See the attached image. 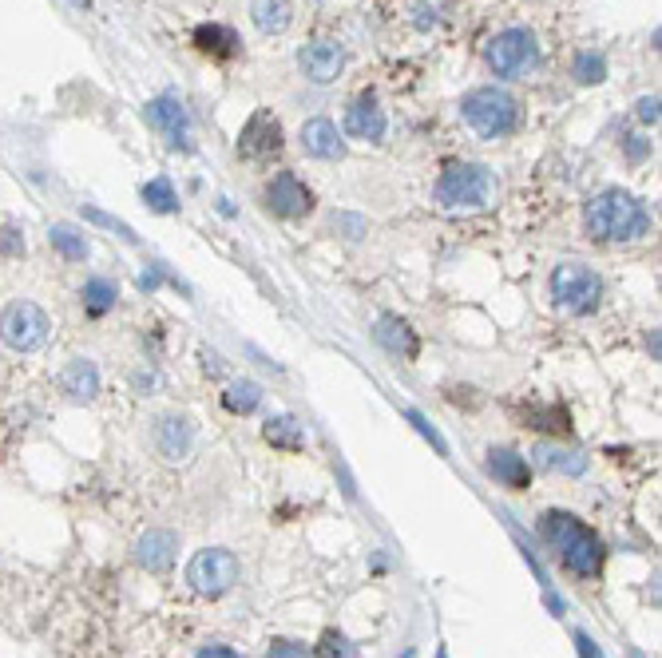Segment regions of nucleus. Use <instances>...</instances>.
Returning a JSON list of instances; mask_svg holds the SVG:
<instances>
[{
    "mask_svg": "<svg viewBox=\"0 0 662 658\" xmlns=\"http://www.w3.org/2000/svg\"><path fill=\"white\" fill-rule=\"evenodd\" d=\"M484 472H488L500 488H512V492H524V488L532 484V464H528V456H520L516 448H488Z\"/></svg>",
    "mask_w": 662,
    "mask_h": 658,
    "instance_id": "nucleus-15",
    "label": "nucleus"
},
{
    "mask_svg": "<svg viewBox=\"0 0 662 658\" xmlns=\"http://www.w3.org/2000/svg\"><path fill=\"white\" fill-rule=\"evenodd\" d=\"M298 139H302V151H306L310 159H341V155H345V139H341L337 123L326 119V115L306 119Z\"/></svg>",
    "mask_w": 662,
    "mask_h": 658,
    "instance_id": "nucleus-16",
    "label": "nucleus"
},
{
    "mask_svg": "<svg viewBox=\"0 0 662 658\" xmlns=\"http://www.w3.org/2000/svg\"><path fill=\"white\" fill-rule=\"evenodd\" d=\"M405 421H413V429H417V433H421V437L429 440V444H433V448H437V452H441V456H448V444H444V437H441V433H437V429H433V425H429V421H425V413H417V409H405Z\"/></svg>",
    "mask_w": 662,
    "mask_h": 658,
    "instance_id": "nucleus-32",
    "label": "nucleus"
},
{
    "mask_svg": "<svg viewBox=\"0 0 662 658\" xmlns=\"http://www.w3.org/2000/svg\"><path fill=\"white\" fill-rule=\"evenodd\" d=\"M318 658H357V651L349 647V639H345V635L326 631V635H322V643H318Z\"/></svg>",
    "mask_w": 662,
    "mask_h": 658,
    "instance_id": "nucleus-31",
    "label": "nucleus"
},
{
    "mask_svg": "<svg viewBox=\"0 0 662 658\" xmlns=\"http://www.w3.org/2000/svg\"><path fill=\"white\" fill-rule=\"evenodd\" d=\"M242 567H238V555L226 548H203L191 555L187 563V583L195 595L203 599H222L226 591H234Z\"/></svg>",
    "mask_w": 662,
    "mask_h": 658,
    "instance_id": "nucleus-8",
    "label": "nucleus"
},
{
    "mask_svg": "<svg viewBox=\"0 0 662 658\" xmlns=\"http://www.w3.org/2000/svg\"><path fill=\"white\" fill-rule=\"evenodd\" d=\"M250 20L258 24V32L278 36V32L290 28L294 12H290V0H254V4H250Z\"/></svg>",
    "mask_w": 662,
    "mask_h": 658,
    "instance_id": "nucleus-24",
    "label": "nucleus"
},
{
    "mask_svg": "<svg viewBox=\"0 0 662 658\" xmlns=\"http://www.w3.org/2000/svg\"><path fill=\"white\" fill-rule=\"evenodd\" d=\"M266 440H270L274 448L298 452V448L306 444V433H302V425H298L294 417H270V421H266Z\"/></svg>",
    "mask_w": 662,
    "mask_h": 658,
    "instance_id": "nucleus-26",
    "label": "nucleus"
},
{
    "mask_svg": "<svg viewBox=\"0 0 662 658\" xmlns=\"http://www.w3.org/2000/svg\"><path fill=\"white\" fill-rule=\"evenodd\" d=\"M575 647H579V658H603L599 643H595L587 631H575Z\"/></svg>",
    "mask_w": 662,
    "mask_h": 658,
    "instance_id": "nucleus-37",
    "label": "nucleus"
},
{
    "mask_svg": "<svg viewBox=\"0 0 662 658\" xmlns=\"http://www.w3.org/2000/svg\"><path fill=\"white\" fill-rule=\"evenodd\" d=\"M623 147H627V159H631V163H643V159H647V151H651V143H647V139H639V135H627V139H623Z\"/></svg>",
    "mask_w": 662,
    "mask_h": 658,
    "instance_id": "nucleus-36",
    "label": "nucleus"
},
{
    "mask_svg": "<svg viewBox=\"0 0 662 658\" xmlns=\"http://www.w3.org/2000/svg\"><path fill=\"white\" fill-rule=\"evenodd\" d=\"M536 464L540 468H548V472H559V476H583L587 472V456H579V452H571V448H559V444H536Z\"/></svg>",
    "mask_w": 662,
    "mask_h": 658,
    "instance_id": "nucleus-22",
    "label": "nucleus"
},
{
    "mask_svg": "<svg viewBox=\"0 0 662 658\" xmlns=\"http://www.w3.org/2000/svg\"><path fill=\"white\" fill-rule=\"evenodd\" d=\"M528 421H536L532 429H544V433H571V425H567V413L563 409H555V405H548V409H528Z\"/></svg>",
    "mask_w": 662,
    "mask_h": 658,
    "instance_id": "nucleus-29",
    "label": "nucleus"
},
{
    "mask_svg": "<svg viewBox=\"0 0 662 658\" xmlns=\"http://www.w3.org/2000/svg\"><path fill=\"white\" fill-rule=\"evenodd\" d=\"M175 555H179V536L175 532H167V528H151L147 536H139V544H135V563L143 567V571H167L171 563H175Z\"/></svg>",
    "mask_w": 662,
    "mask_h": 658,
    "instance_id": "nucleus-17",
    "label": "nucleus"
},
{
    "mask_svg": "<svg viewBox=\"0 0 662 658\" xmlns=\"http://www.w3.org/2000/svg\"><path fill=\"white\" fill-rule=\"evenodd\" d=\"M540 532H544V540L552 544L555 555H559V563H563L571 575L595 579V575L603 571L607 548H603V540H599L579 516H571V512H544Z\"/></svg>",
    "mask_w": 662,
    "mask_h": 658,
    "instance_id": "nucleus-1",
    "label": "nucleus"
},
{
    "mask_svg": "<svg viewBox=\"0 0 662 658\" xmlns=\"http://www.w3.org/2000/svg\"><path fill=\"white\" fill-rule=\"evenodd\" d=\"M139 195H143V203H147L155 215H175V211H179V195H175L171 179H151V183L139 187Z\"/></svg>",
    "mask_w": 662,
    "mask_h": 658,
    "instance_id": "nucleus-28",
    "label": "nucleus"
},
{
    "mask_svg": "<svg viewBox=\"0 0 662 658\" xmlns=\"http://www.w3.org/2000/svg\"><path fill=\"white\" fill-rule=\"evenodd\" d=\"M115 302H119V286H115L111 278H88V282L80 286V306H84V314H92V318L111 314Z\"/></svg>",
    "mask_w": 662,
    "mask_h": 658,
    "instance_id": "nucleus-23",
    "label": "nucleus"
},
{
    "mask_svg": "<svg viewBox=\"0 0 662 658\" xmlns=\"http://www.w3.org/2000/svg\"><path fill=\"white\" fill-rule=\"evenodd\" d=\"M635 115H639V123H659V96H643L635 104Z\"/></svg>",
    "mask_w": 662,
    "mask_h": 658,
    "instance_id": "nucleus-35",
    "label": "nucleus"
},
{
    "mask_svg": "<svg viewBox=\"0 0 662 658\" xmlns=\"http://www.w3.org/2000/svg\"><path fill=\"white\" fill-rule=\"evenodd\" d=\"M48 242H52V250H56L64 262H88V254H92L88 234H84L76 222H52Z\"/></svg>",
    "mask_w": 662,
    "mask_h": 658,
    "instance_id": "nucleus-21",
    "label": "nucleus"
},
{
    "mask_svg": "<svg viewBox=\"0 0 662 658\" xmlns=\"http://www.w3.org/2000/svg\"><path fill=\"white\" fill-rule=\"evenodd\" d=\"M405 658H417V655H413V651H405Z\"/></svg>",
    "mask_w": 662,
    "mask_h": 658,
    "instance_id": "nucleus-41",
    "label": "nucleus"
},
{
    "mask_svg": "<svg viewBox=\"0 0 662 658\" xmlns=\"http://www.w3.org/2000/svg\"><path fill=\"white\" fill-rule=\"evenodd\" d=\"M484 60L500 80H528L532 72H540L544 52H540V40L532 28H504L488 40Z\"/></svg>",
    "mask_w": 662,
    "mask_h": 658,
    "instance_id": "nucleus-5",
    "label": "nucleus"
},
{
    "mask_svg": "<svg viewBox=\"0 0 662 658\" xmlns=\"http://www.w3.org/2000/svg\"><path fill=\"white\" fill-rule=\"evenodd\" d=\"M143 119L167 139L171 151H191V147H195L191 115H187V108H183L179 96H155V100L143 108Z\"/></svg>",
    "mask_w": 662,
    "mask_h": 658,
    "instance_id": "nucleus-9",
    "label": "nucleus"
},
{
    "mask_svg": "<svg viewBox=\"0 0 662 658\" xmlns=\"http://www.w3.org/2000/svg\"><path fill=\"white\" fill-rule=\"evenodd\" d=\"M155 452L167 460V464H183L187 456H191V448H195V425L187 421V417H179V413H163L159 421H155Z\"/></svg>",
    "mask_w": 662,
    "mask_h": 658,
    "instance_id": "nucleus-12",
    "label": "nucleus"
},
{
    "mask_svg": "<svg viewBox=\"0 0 662 658\" xmlns=\"http://www.w3.org/2000/svg\"><path fill=\"white\" fill-rule=\"evenodd\" d=\"M48 333H52V318L36 306V302H8L4 314H0V341L12 349V353H36L48 345Z\"/></svg>",
    "mask_w": 662,
    "mask_h": 658,
    "instance_id": "nucleus-7",
    "label": "nucleus"
},
{
    "mask_svg": "<svg viewBox=\"0 0 662 658\" xmlns=\"http://www.w3.org/2000/svg\"><path fill=\"white\" fill-rule=\"evenodd\" d=\"M282 151V123L270 111H254L238 135V155L250 163H266Z\"/></svg>",
    "mask_w": 662,
    "mask_h": 658,
    "instance_id": "nucleus-11",
    "label": "nucleus"
},
{
    "mask_svg": "<svg viewBox=\"0 0 662 658\" xmlns=\"http://www.w3.org/2000/svg\"><path fill=\"white\" fill-rule=\"evenodd\" d=\"M60 389L72 401H80V405L96 401L100 397V369H96V361L92 357H72L64 365V373H60Z\"/></svg>",
    "mask_w": 662,
    "mask_h": 658,
    "instance_id": "nucleus-18",
    "label": "nucleus"
},
{
    "mask_svg": "<svg viewBox=\"0 0 662 658\" xmlns=\"http://www.w3.org/2000/svg\"><path fill=\"white\" fill-rule=\"evenodd\" d=\"M84 219L96 222V226H104V230H111V234H119L123 242H139V234H135L127 222L111 219V215H104V211H100V207H92V203H84Z\"/></svg>",
    "mask_w": 662,
    "mask_h": 658,
    "instance_id": "nucleus-30",
    "label": "nucleus"
},
{
    "mask_svg": "<svg viewBox=\"0 0 662 658\" xmlns=\"http://www.w3.org/2000/svg\"><path fill=\"white\" fill-rule=\"evenodd\" d=\"M262 203H266V211H270L274 219H302V215L314 211V195H310V187H306L294 171H278V175L266 183Z\"/></svg>",
    "mask_w": 662,
    "mask_h": 658,
    "instance_id": "nucleus-10",
    "label": "nucleus"
},
{
    "mask_svg": "<svg viewBox=\"0 0 662 658\" xmlns=\"http://www.w3.org/2000/svg\"><path fill=\"white\" fill-rule=\"evenodd\" d=\"M266 658H306V647L302 643H290V639H278V643H270Z\"/></svg>",
    "mask_w": 662,
    "mask_h": 658,
    "instance_id": "nucleus-34",
    "label": "nucleus"
},
{
    "mask_svg": "<svg viewBox=\"0 0 662 658\" xmlns=\"http://www.w3.org/2000/svg\"><path fill=\"white\" fill-rule=\"evenodd\" d=\"M222 405H226V413H234V417H246V413H254L258 405H262V385L258 381H230L226 385V393H222Z\"/></svg>",
    "mask_w": 662,
    "mask_h": 658,
    "instance_id": "nucleus-25",
    "label": "nucleus"
},
{
    "mask_svg": "<svg viewBox=\"0 0 662 658\" xmlns=\"http://www.w3.org/2000/svg\"><path fill=\"white\" fill-rule=\"evenodd\" d=\"M139 290H147V294H151V290H159V270H155V266L139 274Z\"/></svg>",
    "mask_w": 662,
    "mask_h": 658,
    "instance_id": "nucleus-40",
    "label": "nucleus"
},
{
    "mask_svg": "<svg viewBox=\"0 0 662 658\" xmlns=\"http://www.w3.org/2000/svg\"><path fill=\"white\" fill-rule=\"evenodd\" d=\"M635 658H643V655H635Z\"/></svg>",
    "mask_w": 662,
    "mask_h": 658,
    "instance_id": "nucleus-42",
    "label": "nucleus"
},
{
    "mask_svg": "<svg viewBox=\"0 0 662 658\" xmlns=\"http://www.w3.org/2000/svg\"><path fill=\"white\" fill-rule=\"evenodd\" d=\"M571 76H575V84H603L607 80V56L603 52H591V48L575 52Z\"/></svg>",
    "mask_w": 662,
    "mask_h": 658,
    "instance_id": "nucleus-27",
    "label": "nucleus"
},
{
    "mask_svg": "<svg viewBox=\"0 0 662 658\" xmlns=\"http://www.w3.org/2000/svg\"><path fill=\"white\" fill-rule=\"evenodd\" d=\"M333 230H349V238H361L365 234V222L353 219V215H333Z\"/></svg>",
    "mask_w": 662,
    "mask_h": 658,
    "instance_id": "nucleus-38",
    "label": "nucleus"
},
{
    "mask_svg": "<svg viewBox=\"0 0 662 658\" xmlns=\"http://www.w3.org/2000/svg\"><path fill=\"white\" fill-rule=\"evenodd\" d=\"M20 254H24V230L0 226V258H20Z\"/></svg>",
    "mask_w": 662,
    "mask_h": 658,
    "instance_id": "nucleus-33",
    "label": "nucleus"
},
{
    "mask_svg": "<svg viewBox=\"0 0 662 658\" xmlns=\"http://www.w3.org/2000/svg\"><path fill=\"white\" fill-rule=\"evenodd\" d=\"M373 337H377L393 357L413 361V357L421 353V337H417V329L409 326V322H401L397 314H381L377 326H373Z\"/></svg>",
    "mask_w": 662,
    "mask_h": 658,
    "instance_id": "nucleus-19",
    "label": "nucleus"
},
{
    "mask_svg": "<svg viewBox=\"0 0 662 658\" xmlns=\"http://www.w3.org/2000/svg\"><path fill=\"white\" fill-rule=\"evenodd\" d=\"M548 290H552L555 306L567 310V314H575V318L595 314L599 302H603V278L591 266H583V262H559L552 270Z\"/></svg>",
    "mask_w": 662,
    "mask_h": 658,
    "instance_id": "nucleus-6",
    "label": "nucleus"
},
{
    "mask_svg": "<svg viewBox=\"0 0 662 658\" xmlns=\"http://www.w3.org/2000/svg\"><path fill=\"white\" fill-rule=\"evenodd\" d=\"M298 68L310 84H333L345 68V52H341L337 40H314L298 52Z\"/></svg>",
    "mask_w": 662,
    "mask_h": 658,
    "instance_id": "nucleus-13",
    "label": "nucleus"
},
{
    "mask_svg": "<svg viewBox=\"0 0 662 658\" xmlns=\"http://www.w3.org/2000/svg\"><path fill=\"white\" fill-rule=\"evenodd\" d=\"M389 131V119L385 108L377 104V96H357L349 111H345V135L349 139H361V143H381Z\"/></svg>",
    "mask_w": 662,
    "mask_h": 658,
    "instance_id": "nucleus-14",
    "label": "nucleus"
},
{
    "mask_svg": "<svg viewBox=\"0 0 662 658\" xmlns=\"http://www.w3.org/2000/svg\"><path fill=\"white\" fill-rule=\"evenodd\" d=\"M583 226L599 242H639L651 230V215H647V207L631 191L611 187V191H603V195H595L587 203Z\"/></svg>",
    "mask_w": 662,
    "mask_h": 658,
    "instance_id": "nucleus-2",
    "label": "nucleus"
},
{
    "mask_svg": "<svg viewBox=\"0 0 662 658\" xmlns=\"http://www.w3.org/2000/svg\"><path fill=\"white\" fill-rule=\"evenodd\" d=\"M195 48L207 52V56H215V60H234L238 48H242V40L226 24H199L195 28Z\"/></svg>",
    "mask_w": 662,
    "mask_h": 658,
    "instance_id": "nucleus-20",
    "label": "nucleus"
},
{
    "mask_svg": "<svg viewBox=\"0 0 662 658\" xmlns=\"http://www.w3.org/2000/svg\"><path fill=\"white\" fill-rule=\"evenodd\" d=\"M199 658H246V655H238V651L226 647V643H207V647L199 651Z\"/></svg>",
    "mask_w": 662,
    "mask_h": 658,
    "instance_id": "nucleus-39",
    "label": "nucleus"
},
{
    "mask_svg": "<svg viewBox=\"0 0 662 658\" xmlns=\"http://www.w3.org/2000/svg\"><path fill=\"white\" fill-rule=\"evenodd\" d=\"M460 115L480 139H504L520 127V100L496 84H484L460 100Z\"/></svg>",
    "mask_w": 662,
    "mask_h": 658,
    "instance_id": "nucleus-4",
    "label": "nucleus"
},
{
    "mask_svg": "<svg viewBox=\"0 0 662 658\" xmlns=\"http://www.w3.org/2000/svg\"><path fill=\"white\" fill-rule=\"evenodd\" d=\"M500 195V179L484 163H448L433 187V199L441 211H488Z\"/></svg>",
    "mask_w": 662,
    "mask_h": 658,
    "instance_id": "nucleus-3",
    "label": "nucleus"
}]
</instances>
